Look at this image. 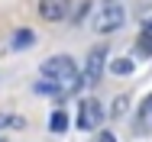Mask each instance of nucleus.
<instances>
[{"mask_svg":"<svg viewBox=\"0 0 152 142\" xmlns=\"http://www.w3.org/2000/svg\"><path fill=\"white\" fill-rule=\"evenodd\" d=\"M139 119H142V123H152V94L142 100V107H139Z\"/></svg>","mask_w":152,"mask_h":142,"instance_id":"10","label":"nucleus"},{"mask_svg":"<svg viewBox=\"0 0 152 142\" xmlns=\"http://www.w3.org/2000/svg\"><path fill=\"white\" fill-rule=\"evenodd\" d=\"M104 65H107V49H94L91 55H88V65H84V81L88 84H97L100 81Z\"/></svg>","mask_w":152,"mask_h":142,"instance_id":"5","label":"nucleus"},{"mask_svg":"<svg viewBox=\"0 0 152 142\" xmlns=\"http://www.w3.org/2000/svg\"><path fill=\"white\" fill-rule=\"evenodd\" d=\"M123 20H126L123 7L110 0V3L100 10V20H97V32H113V29H120V26H123Z\"/></svg>","mask_w":152,"mask_h":142,"instance_id":"3","label":"nucleus"},{"mask_svg":"<svg viewBox=\"0 0 152 142\" xmlns=\"http://www.w3.org/2000/svg\"><path fill=\"white\" fill-rule=\"evenodd\" d=\"M100 119H104V107H100V100H81V107H78V129H97L100 126Z\"/></svg>","mask_w":152,"mask_h":142,"instance_id":"2","label":"nucleus"},{"mask_svg":"<svg viewBox=\"0 0 152 142\" xmlns=\"http://www.w3.org/2000/svg\"><path fill=\"white\" fill-rule=\"evenodd\" d=\"M97 142H117V136H113V133H100V136H97Z\"/></svg>","mask_w":152,"mask_h":142,"instance_id":"12","label":"nucleus"},{"mask_svg":"<svg viewBox=\"0 0 152 142\" xmlns=\"http://www.w3.org/2000/svg\"><path fill=\"white\" fill-rule=\"evenodd\" d=\"M3 126H7V116H3V113H0V129H3Z\"/></svg>","mask_w":152,"mask_h":142,"instance_id":"13","label":"nucleus"},{"mask_svg":"<svg viewBox=\"0 0 152 142\" xmlns=\"http://www.w3.org/2000/svg\"><path fill=\"white\" fill-rule=\"evenodd\" d=\"M139 49H142V55H152V20H146V32L139 36Z\"/></svg>","mask_w":152,"mask_h":142,"instance_id":"9","label":"nucleus"},{"mask_svg":"<svg viewBox=\"0 0 152 142\" xmlns=\"http://www.w3.org/2000/svg\"><path fill=\"white\" fill-rule=\"evenodd\" d=\"M71 10V0H39V16L45 23H61Z\"/></svg>","mask_w":152,"mask_h":142,"instance_id":"4","label":"nucleus"},{"mask_svg":"<svg viewBox=\"0 0 152 142\" xmlns=\"http://www.w3.org/2000/svg\"><path fill=\"white\" fill-rule=\"evenodd\" d=\"M110 71L113 74H133V58H117V61H110Z\"/></svg>","mask_w":152,"mask_h":142,"instance_id":"8","label":"nucleus"},{"mask_svg":"<svg viewBox=\"0 0 152 142\" xmlns=\"http://www.w3.org/2000/svg\"><path fill=\"white\" fill-rule=\"evenodd\" d=\"M126 103H129V100H126V94H120V97L113 100V110H110V113H113V116H117V119H120V116L126 113Z\"/></svg>","mask_w":152,"mask_h":142,"instance_id":"11","label":"nucleus"},{"mask_svg":"<svg viewBox=\"0 0 152 142\" xmlns=\"http://www.w3.org/2000/svg\"><path fill=\"white\" fill-rule=\"evenodd\" d=\"M65 129H68V113L55 110V113L49 116V133H55V136H58V133H65Z\"/></svg>","mask_w":152,"mask_h":142,"instance_id":"6","label":"nucleus"},{"mask_svg":"<svg viewBox=\"0 0 152 142\" xmlns=\"http://www.w3.org/2000/svg\"><path fill=\"white\" fill-rule=\"evenodd\" d=\"M32 42H36V32H32V29H20V32L13 36V49H29Z\"/></svg>","mask_w":152,"mask_h":142,"instance_id":"7","label":"nucleus"},{"mask_svg":"<svg viewBox=\"0 0 152 142\" xmlns=\"http://www.w3.org/2000/svg\"><path fill=\"white\" fill-rule=\"evenodd\" d=\"M42 78L45 81H52V84L58 87V97L65 94H75L78 87H81V74H78V65L71 61L68 55H52L42 61Z\"/></svg>","mask_w":152,"mask_h":142,"instance_id":"1","label":"nucleus"}]
</instances>
